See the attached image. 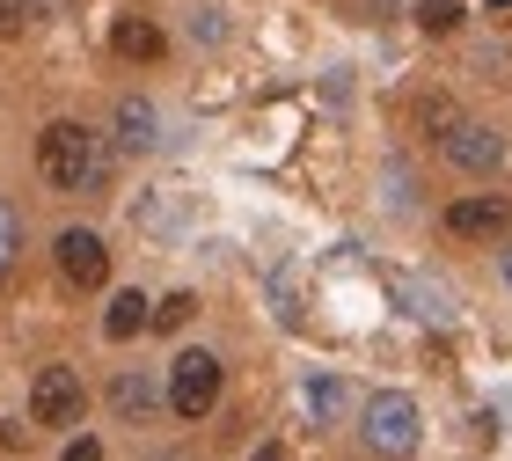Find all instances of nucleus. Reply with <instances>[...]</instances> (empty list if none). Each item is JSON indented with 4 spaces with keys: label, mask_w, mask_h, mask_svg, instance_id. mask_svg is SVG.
Listing matches in <instances>:
<instances>
[{
    "label": "nucleus",
    "mask_w": 512,
    "mask_h": 461,
    "mask_svg": "<svg viewBox=\"0 0 512 461\" xmlns=\"http://www.w3.org/2000/svg\"><path fill=\"white\" fill-rule=\"evenodd\" d=\"M139 330H154V301L147 293H110V308H103V337L110 344H125V337H139Z\"/></svg>",
    "instance_id": "9d476101"
},
{
    "label": "nucleus",
    "mask_w": 512,
    "mask_h": 461,
    "mask_svg": "<svg viewBox=\"0 0 512 461\" xmlns=\"http://www.w3.org/2000/svg\"><path fill=\"white\" fill-rule=\"evenodd\" d=\"M198 37H205V44H220V37H227V22H220V8H198Z\"/></svg>",
    "instance_id": "6ab92c4d"
},
{
    "label": "nucleus",
    "mask_w": 512,
    "mask_h": 461,
    "mask_svg": "<svg viewBox=\"0 0 512 461\" xmlns=\"http://www.w3.org/2000/svg\"><path fill=\"white\" fill-rule=\"evenodd\" d=\"M22 37V0H0V44Z\"/></svg>",
    "instance_id": "a211bd4d"
},
{
    "label": "nucleus",
    "mask_w": 512,
    "mask_h": 461,
    "mask_svg": "<svg viewBox=\"0 0 512 461\" xmlns=\"http://www.w3.org/2000/svg\"><path fill=\"white\" fill-rule=\"evenodd\" d=\"M110 52L154 66L161 52H169V37H161V22H147V15H118V22H110Z\"/></svg>",
    "instance_id": "6e6552de"
},
{
    "label": "nucleus",
    "mask_w": 512,
    "mask_h": 461,
    "mask_svg": "<svg viewBox=\"0 0 512 461\" xmlns=\"http://www.w3.org/2000/svg\"><path fill=\"white\" fill-rule=\"evenodd\" d=\"M161 403H169V396H161V388L147 381V374H118V381H110V410H118V418H154V410Z\"/></svg>",
    "instance_id": "9b49d317"
},
{
    "label": "nucleus",
    "mask_w": 512,
    "mask_h": 461,
    "mask_svg": "<svg viewBox=\"0 0 512 461\" xmlns=\"http://www.w3.org/2000/svg\"><path fill=\"white\" fill-rule=\"evenodd\" d=\"M308 410H315V425H344V410H352V388H344L337 374H308Z\"/></svg>",
    "instance_id": "f8f14e48"
},
{
    "label": "nucleus",
    "mask_w": 512,
    "mask_h": 461,
    "mask_svg": "<svg viewBox=\"0 0 512 461\" xmlns=\"http://www.w3.org/2000/svg\"><path fill=\"white\" fill-rule=\"evenodd\" d=\"M491 15H498V22H512V0H491Z\"/></svg>",
    "instance_id": "412c9836"
},
{
    "label": "nucleus",
    "mask_w": 512,
    "mask_h": 461,
    "mask_svg": "<svg viewBox=\"0 0 512 461\" xmlns=\"http://www.w3.org/2000/svg\"><path fill=\"white\" fill-rule=\"evenodd\" d=\"M37 176L52 183V191H103V183H110V147H103V132H88V125H74V118L44 125V132H37Z\"/></svg>",
    "instance_id": "f257e3e1"
},
{
    "label": "nucleus",
    "mask_w": 512,
    "mask_h": 461,
    "mask_svg": "<svg viewBox=\"0 0 512 461\" xmlns=\"http://www.w3.org/2000/svg\"><path fill=\"white\" fill-rule=\"evenodd\" d=\"M505 227H512V198H498V191H476V198L447 205V235H461V242H498Z\"/></svg>",
    "instance_id": "423d86ee"
},
{
    "label": "nucleus",
    "mask_w": 512,
    "mask_h": 461,
    "mask_svg": "<svg viewBox=\"0 0 512 461\" xmlns=\"http://www.w3.org/2000/svg\"><path fill=\"white\" fill-rule=\"evenodd\" d=\"M213 403H220V359L213 352H183L169 366V410L183 425H198V418H213Z\"/></svg>",
    "instance_id": "7ed1b4c3"
},
{
    "label": "nucleus",
    "mask_w": 512,
    "mask_h": 461,
    "mask_svg": "<svg viewBox=\"0 0 512 461\" xmlns=\"http://www.w3.org/2000/svg\"><path fill=\"white\" fill-rule=\"evenodd\" d=\"M191 315H198V293H169V301H154V330H183Z\"/></svg>",
    "instance_id": "dca6fc26"
},
{
    "label": "nucleus",
    "mask_w": 512,
    "mask_h": 461,
    "mask_svg": "<svg viewBox=\"0 0 512 461\" xmlns=\"http://www.w3.org/2000/svg\"><path fill=\"white\" fill-rule=\"evenodd\" d=\"M439 147H447V161L469 169V176H498L505 169V132H491V125H454Z\"/></svg>",
    "instance_id": "0eeeda50"
},
{
    "label": "nucleus",
    "mask_w": 512,
    "mask_h": 461,
    "mask_svg": "<svg viewBox=\"0 0 512 461\" xmlns=\"http://www.w3.org/2000/svg\"><path fill=\"white\" fill-rule=\"evenodd\" d=\"M417 125H425V132H432V140H447V132L461 125V110H454L447 96H425V103H417Z\"/></svg>",
    "instance_id": "2eb2a0df"
},
{
    "label": "nucleus",
    "mask_w": 512,
    "mask_h": 461,
    "mask_svg": "<svg viewBox=\"0 0 512 461\" xmlns=\"http://www.w3.org/2000/svg\"><path fill=\"white\" fill-rule=\"evenodd\" d=\"M256 461H286V454H278V447H256Z\"/></svg>",
    "instance_id": "4be33fe9"
},
{
    "label": "nucleus",
    "mask_w": 512,
    "mask_h": 461,
    "mask_svg": "<svg viewBox=\"0 0 512 461\" xmlns=\"http://www.w3.org/2000/svg\"><path fill=\"white\" fill-rule=\"evenodd\" d=\"M395 293H403V301H417L410 315H425V322H447V315H454V308H447V293H439V286H425V279H403Z\"/></svg>",
    "instance_id": "4468645a"
},
{
    "label": "nucleus",
    "mask_w": 512,
    "mask_h": 461,
    "mask_svg": "<svg viewBox=\"0 0 512 461\" xmlns=\"http://www.w3.org/2000/svg\"><path fill=\"white\" fill-rule=\"evenodd\" d=\"M81 410H88V388H81L74 366H37V381H30V425L66 432V425H81Z\"/></svg>",
    "instance_id": "20e7f679"
},
{
    "label": "nucleus",
    "mask_w": 512,
    "mask_h": 461,
    "mask_svg": "<svg viewBox=\"0 0 512 461\" xmlns=\"http://www.w3.org/2000/svg\"><path fill=\"white\" fill-rule=\"evenodd\" d=\"M359 440L381 461H410L417 440H425V418H417V403L403 388H381V396H366V410H359Z\"/></svg>",
    "instance_id": "f03ea898"
},
{
    "label": "nucleus",
    "mask_w": 512,
    "mask_h": 461,
    "mask_svg": "<svg viewBox=\"0 0 512 461\" xmlns=\"http://www.w3.org/2000/svg\"><path fill=\"white\" fill-rule=\"evenodd\" d=\"M52 257L66 271V286H81V293L110 286V249H103V235H88V227H66V235L52 242Z\"/></svg>",
    "instance_id": "39448f33"
},
{
    "label": "nucleus",
    "mask_w": 512,
    "mask_h": 461,
    "mask_svg": "<svg viewBox=\"0 0 512 461\" xmlns=\"http://www.w3.org/2000/svg\"><path fill=\"white\" fill-rule=\"evenodd\" d=\"M110 132H118V147H125V154H147V147L161 140V118H154V103H147V96H125V103H118V118H110Z\"/></svg>",
    "instance_id": "1a4fd4ad"
},
{
    "label": "nucleus",
    "mask_w": 512,
    "mask_h": 461,
    "mask_svg": "<svg viewBox=\"0 0 512 461\" xmlns=\"http://www.w3.org/2000/svg\"><path fill=\"white\" fill-rule=\"evenodd\" d=\"M505 286H512V249H505Z\"/></svg>",
    "instance_id": "5701e85b"
},
{
    "label": "nucleus",
    "mask_w": 512,
    "mask_h": 461,
    "mask_svg": "<svg viewBox=\"0 0 512 461\" xmlns=\"http://www.w3.org/2000/svg\"><path fill=\"white\" fill-rule=\"evenodd\" d=\"M59 461H103V440H74V447H66Z\"/></svg>",
    "instance_id": "aec40b11"
},
{
    "label": "nucleus",
    "mask_w": 512,
    "mask_h": 461,
    "mask_svg": "<svg viewBox=\"0 0 512 461\" xmlns=\"http://www.w3.org/2000/svg\"><path fill=\"white\" fill-rule=\"evenodd\" d=\"M15 242H22V213H15V205H8V198H0V264H8V257H15Z\"/></svg>",
    "instance_id": "f3484780"
},
{
    "label": "nucleus",
    "mask_w": 512,
    "mask_h": 461,
    "mask_svg": "<svg viewBox=\"0 0 512 461\" xmlns=\"http://www.w3.org/2000/svg\"><path fill=\"white\" fill-rule=\"evenodd\" d=\"M417 30L425 37H454L461 30V0H417Z\"/></svg>",
    "instance_id": "ddd939ff"
}]
</instances>
